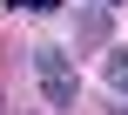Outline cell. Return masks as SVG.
I'll list each match as a JSON object with an SVG mask.
<instances>
[{
  "instance_id": "cell-1",
  "label": "cell",
  "mask_w": 128,
  "mask_h": 115,
  "mask_svg": "<svg viewBox=\"0 0 128 115\" xmlns=\"http://www.w3.org/2000/svg\"><path fill=\"white\" fill-rule=\"evenodd\" d=\"M27 61H34V81H40V95H47L54 115L81 108V68H74V47H61V41H34Z\"/></svg>"
},
{
  "instance_id": "cell-2",
  "label": "cell",
  "mask_w": 128,
  "mask_h": 115,
  "mask_svg": "<svg viewBox=\"0 0 128 115\" xmlns=\"http://www.w3.org/2000/svg\"><path fill=\"white\" fill-rule=\"evenodd\" d=\"M108 34H115V7H101V0L74 7V54L81 47H108Z\"/></svg>"
},
{
  "instance_id": "cell-3",
  "label": "cell",
  "mask_w": 128,
  "mask_h": 115,
  "mask_svg": "<svg viewBox=\"0 0 128 115\" xmlns=\"http://www.w3.org/2000/svg\"><path fill=\"white\" fill-rule=\"evenodd\" d=\"M101 81H108V95L128 102V47H108V54H101Z\"/></svg>"
},
{
  "instance_id": "cell-4",
  "label": "cell",
  "mask_w": 128,
  "mask_h": 115,
  "mask_svg": "<svg viewBox=\"0 0 128 115\" xmlns=\"http://www.w3.org/2000/svg\"><path fill=\"white\" fill-rule=\"evenodd\" d=\"M7 7H27V14H54L61 0H7Z\"/></svg>"
},
{
  "instance_id": "cell-5",
  "label": "cell",
  "mask_w": 128,
  "mask_h": 115,
  "mask_svg": "<svg viewBox=\"0 0 128 115\" xmlns=\"http://www.w3.org/2000/svg\"><path fill=\"white\" fill-rule=\"evenodd\" d=\"M88 115H128V108H122V95H108V102H94Z\"/></svg>"
},
{
  "instance_id": "cell-6",
  "label": "cell",
  "mask_w": 128,
  "mask_h": 115,
  "mask_svg": "<svg viewBox=\"0 0 128 115\" xmlns=\"http://www.w3.org/2000/svg\"><path fill=\"white\" fill-rule=\"evenodd\" d=\"M0 115H14V108H7V95H0Z\"/></svg>"
},
{
  "instance_id": "cell-7",
  "label": "cell",
  "mask_w": 128,
  "mask_h": 115,
  "mask_svg": "<svg viewBox=\"0 0 128 115\" xmlns=\"http://www.w3.org/2000/svg\"><path fill=\"white\" fill-rule=\"evenodd\" d=\"M101 7H122V0H101Z\"/></svg>"
}]
</instances>
